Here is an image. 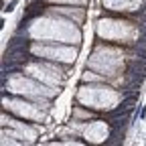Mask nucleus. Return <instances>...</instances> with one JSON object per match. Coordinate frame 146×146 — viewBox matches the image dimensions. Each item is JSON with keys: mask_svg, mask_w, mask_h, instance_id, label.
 <instances>
[{"mask_svg": "<svg viewBox=\"0 0 146 146\" xmlns=\"http://www.w3.org/2000/svg\"><path fill=\"white\" fill-rule=\"evenodd\" d=\"M106 136H108V128H106V124H102V122L89 124V128L85 130V138H87V140H94V142H102Z\"/></svg>", "mask_w": 146, "mask_h": 146, "instance_id": "1", "label": "nucleus"}, {"mask_svg": "<svg viewBox=\"0 0 146 146\" xmlns=\"http://www.w3.org/2000/svg\"><path fill=\"white\" fill-rule=\"evenodd\" d=\"M104 2L110 4L112 8H118V10H122L120 6H126V10H132V6H134L136 0H104Z\"/></svg>", "mask_w": 146, "mask_h": 146, "instance_id": "2", "label": "nucleus"}]
</instances>
